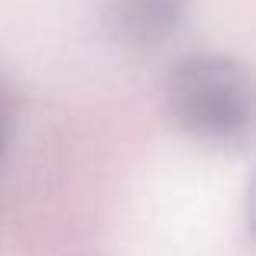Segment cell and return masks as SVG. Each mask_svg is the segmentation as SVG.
<instances>
[{
  "mask_svg": "<svg viewBox=\"0 0 256 256\" xmlns=\"http://www.w3.org/2000/svg\"><path fill=\"white\" fill-rule=\"evenodd\" d=\"M6 140H10V98L0 88V156L6 150Z\"/></svg>",
  "mask_w": 256,
  "mask_h": 256,
  "instance_id": "3957f363",
  "label": "cell"
},
{
  "mask_svg": "<svg viewBox=\"0 0 256 256\" xmlns=\"http://www.w3.org/2000/svg\"><path fill=\"white\" fill-rule=\"evenodd\" d=\"M175 124L211 146H244L256 130V78L230 56L182 58L169 75Z\"/></svg>",
  "mask_w": 256,
  "mask_h": 256,
  "instance_id": "6da1fadb",
  "label": "cell"
},
{
  "mask_svg": "<svg viewBox=\"0 0 256 256\" xmlns=\"http://www.w3.org/2000/svg\"><path fill=\"white\" fill-rule=\"evenodd\" d=\"M185 0H107V26L130 49H156L178 30Z\"/></svg>",
  "mask_w": 256,
  "mask_h": 256,
  "instance_id": "7a4b0ae2",
  "label": "cell"
},
{
  "mask_svg": "<svg viewBox=\"0 0 256 256\" xmlns=\"http://www.w3.org/2000/svg\"><path fill=\"white\" fill-rule=\"evenodd\" d=\"M246 214H250V227L256 234V172H253V182H250V198H246Z\"/></svg>",
  "mask_w": 256,
  "mask_h": 256,
  "instance_id": "277c9868",
  "label": "cell"
}]
</instances>
